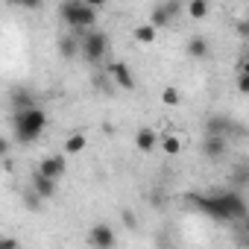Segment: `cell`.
Wrapping results in <instances>:
<instances>
[{
    "instance_id": "obj_1",
    "label": "cell",
    "mask_w": 249,
    "mask_h": 249,
    "mask_svg": "<svg viewBox=\"0 0 249 249\" xmlns=\"http://www.w3.org/2000/svg\"><path fill=\"white\" fill-rule=\"evenodd\" d=\"M196 211L220 223H243L246 220V199L240 191H217V194H191L188 196Z\"/></svg>"
},
{
    "instance_id": "obj_2",
    "label": "cell",
    "mask_w": 249,
    "mask_h": 249,
    "mask_svg": "<svg viewBox=\"0 0 249 249\" xmlns=\"http://www.w3.org/2000/svg\"><path fill=\"white\" fill-rule=\"evenodd\" d=\"M59 18L71 27V33L79 38L97 24V3H85V0H68L59 6Z\"/></svg>"
},
{
    "instance_id": "obj_3",
    "label": "cell",
    "mask_w": 249,
    "mask_h": 249,
    "mask_svg": "<svg viewBox=\"0 0 249 249\" xmlns=\"http://www.w3.org/2000/svg\"><path fill=\"white\" fill-rule=\"evenodd\" d=\"M44 129H47V114H44V108L33 106V108H24V111H12V132H15V141L33 144Z\"/></svg>"
},
{
    "instance_id": "obj_4",
    "label": "cell",
    "mask_w": 249,
    "mask_h": 249,
    "mask_svg": "<svg viewBox=\"0 0 249 249\" xmlns=\"http://www.w3.org/2000/svg\"><path fill=\"white\" fill-rule=\"evenodd\" d=\"M108 47H111V41H108V36L103 30H88L85 36H79V56L85 62H91V65L103 62Z\"/></svg>"
},
{
    "instance_id": "obj_5",
    "label": "cell",
    "mask_w": 249,
    "mask_h": 249,
    "mask_svg": "<svg viewBox=\"0 0 249 249\" xmlns=\"http://www.w3.org/2000/svg\"><path fill=\"white\" fill-rule=\"evenodd\" d=\"M205 135L231 141L234 135H243V126H240V123H234V117H229V114H211L205 120Z\"/></svg>"
},
{
    "instance_id": "obj_6",
    "label": "cell",
    "mask_w": 249,
    "mask_h": 249,
    "mask_svg": "<svg viewBox=\"0 0 249 249\" xmlns=\"http://www.w3.org/2000/svg\"><path fill=\"white\" fill-rule=\"evenodd\" d=\"M182 12V3H179V0H170V3H159L153 12H150V27H167V24H173V18Z\"/></svg>"
},
{
    "instance_id": "obj_7",
    "label": "cell",
    "mask_w": 249,
    "mask_h": 249,
    "mask_svg": "<svg viewBox=\"0 0 249 249\" xmlns=\"http://www.w3.org/2000/svg\"><path fill=\"white\" fill-rule=\"evenodd\" d=\"M88 243H91L94 249H114L117 234H114V229H111L108 223H97V226H91V231H88Z\"/></svg>"
},
{
    "instance_id": "obj_8",
    "label": "cell",
    "mask_w": 249,
    "mask_h": 249,
    "mask_svg": "<svg viewBox=\"0 0 249 249\" xmlns=\"http://www.w3.org/2000/svg\"><path fill=\"white\" fill-rule=\"evenodd\" d=\"M65 156L62 153H56V156H44L41 161H38V176H47V179H53V182H59L62 176H65Z\"/></svg>"
},
{
    "instance_id": "obj_9",
    "label": "cell",
    "mask_w": 249,
    "mask_h": 249,
    "mask_svg": "<svg viewBox=\"0 0 249 249\" xmlns=\"http://www.w3.org/2000/svg\"><path fill=\"white\" fill-rule=\"evenodd\" d=\"M108 76H111L123 91H135V76H132V71H129L126 62H111V65H108Z\"/></svg>"
},
{
    "instance_id": "obj_10",
    "label": "cell",
    "mask_w": 249,
    "mask_h": 249,
    "mask_svg": "<svg viewBox=\"0 0 249 249\" xmlns=\"http://www.w3.org/2000/svg\"><path fill=\"white\" fill-rule=\"evenodd\" d=\"M226 150H229V141H226V138H211V135H205V141H202V156H205V159H223Z\"/></svg>"
},
{
    "instance_id": "obj_11",
    "label": "cell",
    "mask_w": 249,
    "mask_h": 249,
    "mask_svg": "<svg viewBox=\"0 0 249 249\" xmlns=\"http://www.w3.org/2000/svg\"><path fill=\"white\" fill-rule=\"evenodd\" d=\"M33 194H36L38 199H50V196L56 194V182H53V179H47V176L33 173Z\"/></svg>"
},
{
    "instance_id": "obj_12",
    "label": "cell",
    "mask_w": 249,
    "mask_h": 249,
    "mask_svg": "<svg viewBox=\"0 0 249 249\" xmlns=\"http://www.w3.org/2000/svg\"><path fill=\"white\" fill-rule=\"evenodd\" d=\"M9 103H12V111H24V108H33L36 106V100H33V94L27 88H15L12 97H9Z\"/></svg>"
},
{
    "instance_id": "obj_13",
    "label": "cell",
    "mask_w": 249,
    "mask_h": 249,
    "mask_svg": "<svg viewBox=\"0 0 249 249\" xmlns=\"http://www.w3.org/2000/svg\"><path fill=\"white\" fill-rule=\"evenodd\" d=\"M59 56H62V59H73V56H79V38H76L73 33L59 38Z\"/></svg>"
},
{
    "instance_id": "obj_14",
    "label": "cell",
    "mask_w": 249,
    "mask_h": 249,
    "mask_svg": "<svg viewBox=\"0 0 249 249\" xmlns=\"http://www.w3.org/2000/svg\"><path fill=\"white\" fill-rule=\"evenodd\" d=\"M208 50H211V41H208L205 36H194V38L188 41V56H194V59H205Z\"/></svg>"
},
{
    "instance_id": "obj_15",
    "label": "cell",
    "mask_w": 249,
    "mask_h": 249,
    "mask_svg": "<svg viewBox=\"0 0 249 249\" xmlns=\"http://www.w3.org/2000/svg\"><path fill=\"white\" fill-rule=\"evenodd\" d=\"M135 147H138L141 153H153V150L159 147V135H156L153 129H141V132L135 135Z\"/></svg>"
},
{
    "instance_id": "obj_16",
    "label": "cell",
    "mask_w": 249,
    "mask_h": 249,
    "mask_svg": "<svg viewBox=\"0 0 249 249\" xmlns=\"http://www.w3.org/2000/svg\"><path fill=\"white\" fill-rule=\"evenodd\" d=\"M156 27H150V24H138L135 30H132V38L138 41V44H153L156 41Z\"/></svg>"
},
{
    "instance_id": "obj_17",
    "label": "cell",
    "mask_w": 249,
    "mask_h": 249,
    "mask_svg": "<svg viewBox=\"0 0 249 249\" xmlns=\"http://www.w3.org/2000/svg\"><path fill=\"white\" fill-rule=\"evenodd\" d=\"M208 3H205V0H191V3H188V15L194 18V21H202L205 15H208Z\"/></svg>"
},
{
    "instance_id": "obj_18",
    "label": "cell",
    "mask_w": 249,
    "mask_h": 249,
    "mask_svg": "<svg viewBox=\"0 0 249 249\" xmlns=\"http://www.w3.org/2000/svg\"><path fill=\"white\" fill-rule=\"evenodd\" d=\"M159 144H161V150H164L167 156H179V153H182V141H179L176 135H167V138H159Z\"/></svg>"
},
{
    "instance_id": "obj_19",
    "label": "cell",
    "mask_w": 249,
    "mask_h": 249,
    "mask_svg": "<svg viewBox=\"0 0 249 249\" xmlns=\"http://www.w3.org/2000/svg\"><path fill=\"white\" fill-rule=\"evenodd\" d=\"M85 144H88V141H85V135H82V132H73V135L65 141V150H68V153H82V150H85Z\"/></svg>"
},
{
    "instance_id": "obj_20",
    "label": "cell",
    "mask_w": 249,
    "mask_h": 249,
    "mask_svg": "<svg viewBox=\"0 0 249 249\" xmlns=\"http://www.w3.org/2000/svg\"><path fill=\"white\" fill-rule=\"evenodd\" d=\"M161 103H164V106H179V103H182V94H179L176 88H164V91H161Z\"/></svg>"
},
{
    "instance_id": "obj_21",
    "label": "cell",
    "mask_w": 249,
    "mask_h": 249,
    "mask_svg": "<svg viewBox=\"0 0 249 249\" xmlns=\"http://www.w3.org/2000/svg\"><path fill=\"white\" fill-rule=\"evenodd\" d=\"M0 249H21V240L12 234H0Z\"/></svg>"
},
{
    "instance_id": "obj_22",
    "label": "cell",
    "mask_w": 249,
    "mask_h": 249,
    "mask_svg": "<svg viewBox=\"0 0 249 249\" xmlns=\"http://www.w3.org/2000/svg\"><path fill=\"white\" fill-rule=\"evenodd\" d=\"M9 150H12V141L0 135V159H6V156H9Z\"/></svg>"
},
{
    "instance_id": "obj_23",
    "label": "cell",
    "mask_w": 249,
    "mask_h": 249,
    "mask_svg": "<svg viewBox=\"0 0 249 249\" xmlns=\"http://www.w3.org/2000/svg\"><path fill=\"white\" fill-rule=\"evenodd\" d=\"M237 88H240L243 94L249 91V73H246V71H240V79H237Z\"/></svg>"
}]
</instances>
